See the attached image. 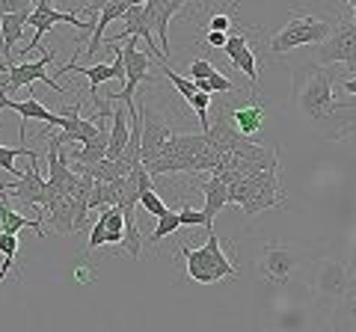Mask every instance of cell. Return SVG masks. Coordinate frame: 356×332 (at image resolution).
Here are the masks:
<instances>
[{
  "instance_id": "obj_1",
  "label": "cell",
  "mask_w": 356,
  "mask_h": 332,
  "mask_svg": "<svg viewBox=\"0 0 356 332\" xmlns=\"http://www.w3.org/2000/svg\"><path fill=\"white\" fill-rule=\"evenodd\" d=\"M297 107L309 125L330 140H344L356 131V98H336L332 72L327 65H312L297 90Z\"/></svg>"
},
{
  "instance_id": "obj_2",
  "label": "cell",
  "mask_w": 356,
  "mask_h": 332,
  "mask_svg": "<svg viewBox=\"0 0 356 332\" xmlns=\"http://www.w3.org/2000/svg\"><path fill=\"white\" fill-rule=\"evenodd\" d=\"M178 252L184 256L187 261V276L199 285H214V282H222V279H235L238 276V267L226 258V252L220 249V238L217 231H208V240L205 247L199 249H191V247H178Z\"/></svg>"
},
{
  "instance_id": "obj_3",
  "label": "cell",
  "mask_w": 356,
  "mask_h": 332,
  "mask_svg": "<svg viewBox=\"0 0 356 332\" xmlns=\"http://www.w3.org/2000/svg\"><path fill=\"white\" fill-rule=\"evenodd\" d=\"M332 24L327 18H318L312 13H291L288 24L270 39V53H288L303 45H321L324 39H330Z\"/></svg>"
},
{
  "instance_id": "obj_4",
  "label": "cell",
  "mask_w": 356,
  "mask_h": 332,
  "mask_svg": "<svg viewBox=\"0 0 356 332\" xmlns=\"http://www.w3.org/2000/svg\"><path fill=\"white\" fill-rule=\"evenodd\" d=\"M350 264L348 261H339V258H318L315 261V270H312V291H315V303L321 306H332L344 294V288L350 282Z\"/></svg>"
},
{
  "instance_id": "obj_5",
  "label": "cell",
  "mask_w": 356,
  "mask_h": 332,
  "mask_svg": "<svg viewBox=\"0 0 356 332\" xmlns=\"http://www.w3.org/2000/svg\"><path fill=\"white\" fill-rule=\"evenodd\" d=\"M57 60L54 57V51H48V53H42L39 60H24V63H13V65H6V86L0 90V98H9V95H15L18 90H24V86H30V83H36V81H42V83H48L54 92H60V95H65V92H72V90H65V86H60L57 81H51L48 77V65Z\"/></svg>"
},
{
  "instance_id": "obj_6",
  "label": "cell",
  "mask_w": 356,
  "mask_h": 332,
  "mask_svg": "<svg viewBox=\"0 0 356 332\" xmlns=\"http://www.w3.org/2000/svg\"><path fill=\"white\" fill-rule=\"evenodd\" d=\"M300 261H303V252L288 247V243H264L261 256H259V273L267 282L285 285V282H291Z\"/></svg>"
},
{
  "instance_id": "obj_7",
  "label": "cell",
  "mask_w": 356,
  "mask_h": 332,
  "mask_svg": "<svg viewBox=\"0 0 356 332\" xmlns=\"http://www.w3.org/2000/svg\"><path fill=\"white\" fill-rule=\"evenodd\" d=\"M140 119H143V140H140V154H143V166H152L161 158L163 146L175 137V128L170 119H163L152 104L140 107Z\"/></svg>"
},
{
  "instance_id": "obj_8",
  "label": "cell",
  "mask_w": 356,
  "mask_h": 332,
  "mask_svg": "<svg viewBox=\"0 0 356 332\" xmlns=\"http://www.w3.org/2000/svg\"><path fill=\"white\" fill-rule=\"evenodd\" d=\"M137 42H140V39H131L125 48H119V51H122V63H125V90H119V92H113V95H107V104H110V101H122V104H128V107H131V104H134V92H137V86H140L143 81H152V74H149V69H152V57L137 48Z\"/></svg>"
},
{
  "instance_id": "obj_9",
  "label": "cell",
  "mask_w": 356,
  "mask_h": 332,
  "mask_svg": "<svg viewBox=\"0 0 356 332\" xmlns=\"http://www.w3.org/2000/svg\"><path fill=\"white\" fill-rule=\"evenodd\" d=\"M318 65H330V63H344L348 72L356 77V21L341 24L339 30L330 33V39H324L318 45L315 53Z\"/></svg>"
},
{
  "instance_id": "obj_10",
  "label": "cell",
  "mask_w": 356,
  "mask_h": 332,
  "mask_svg": "<svg viewBox=\"0 0 356 332\" xmlns=\"http://www.w3.org/2000/svg\"><path fill=\"white\" fill-rule=\"evenodd\" d=\"M57 24H72V27L83 30V33H92L95 21H81L74 13H60V9H54V6H36L30 13V24H27V27H33V42H30V48H24V57H30V53L39 48L44 33L54 30Z\"/></svg>"
},
{
  "instance_id": "obj_11",
  "label": "cell",
  "mask_w": 356,
  "mask_h": 332,
  "mask_svg": "<svg viewBox=\"0 0 356 332\" xmlns=\"http://www.w3.org/2000/svg\"><path fill=\"white\" fill-rule=\"evenodd\" d=\"M116 51V60L113 63H104V65H77V63H65V65H60V72H65V74H83L86 81H89V95H92V101H95V107L102 110V107H107L102 98H98V86L102 83H107V81H122L125 77V63H122V51L119 48H113Z\"/></svg>"
},
{
  "instance_id": "obj_12",
  "label": "cell",
  "mask_w": 356,
  "mask_h": 332,
  "mask_svg": "<svg viewBox=\"0 0 356 332\" xmlns=\"http://www.w3.org/2000/svg\"><path fill=\"white\" fill-rule=\"evenodd\" d=\"M6 193L18 196L27 208L42 211L44 202H48V179L39 175V160H30V169L21 172V179L15 184H6Z\"/></svg>"
},
{
  "instance_id": "obj_13",
  "label": "cell",
  "mask_w": 356,
  "mask_h": 332,
  "mask_svg": "<svg viewBox=\"0 0 356 332\" xmlns=\"http://www.w3.org/2000/svg\"><path fill=\"white\" fill-rule=\"evenodd\" d=\"M3 110H13V113L21 116V140H24V128H27L30 119H36V122H42V125H44L42 137L48 134V128H63V116L51 113V110L44 107L42 101H36V95L24 98V101H15V98H0V113H3Z\"/></svg>"
},
{
  "instance_id": "obj_14",
  "label": "cell",
  "mask_w": 356,
  "mask_h": 332,
  "mask_svg": "<svg viewBox=\"0 0 356 332\" xmlns=\"http://www.w3.org/2000/svg\"><path fill=\"white\" fill-rule=\"evenodd\" d=\"M191 3V0H149L146 3V15H149V27L152 33H158V48L163 51V57L170 60V39H166V30H170V21L181 13V9Z\"/></svg>"
},
{
  "instance_id": "obj_15",
  "label": "cell",
  "mask_w": 356,
  "mask_h": 332,
  "mask_svg": "<svg viewBox=\"0 0 356 332\" xmlns=\"http://www.w3.org/2000/svg\"><path fill=\"white\" fill-rule=\"evenodd\" d=\"M330 326L336 332H356V276H350L344 294L330 306Z\"/></svg>"
},
{
  "instance_id": "obj_16",
  "label": "cell",
  "mask_w": 356,
  "mask_h": 332,
  "mask_svg": "<svg viewBox=\"0 0 356 332\" xmlns=\"http://www.w3.org/2000/svg\"><path fill=\"white\" fill-rule=\"evenodd\" d=\"M229 181L226 179H220V175L211 172V179L202 184V193L205 196V208H202V214H205V231H214V217L222 211V208L229 205Z\"/></svg>"
},
{
  "instance_id": "obj_17",
  "label": "cell",
  "mask_w": 356,
  "mask_h": 332,
  "mask_svg": "<svg viewBox=\"0 0 356 332\" xmlns=\"http://www.w3.org/2000/svg\"><path fill=\"white\" fill-rule=\"evenodd\" d=\"M280 205H285V190H282V184H280V175H270V179H267L241 208H243V214L255 217V214L270 211V208H280Z\"/></svg>"
},
{
  "instance_id": "obj_18",
  "label": "cell",
  "mask_w": 356,
  "mask_h": 332,
  "mask_svg": "<svg viewBox=\"0 0 356 332\" xmlns=\"http://www.w3.org/2000/svg\"><path fill=\"white\" fill-rule=\"evenodd\" d=\"M222 51H226V57L235 63L252 83L259 81V72H255V51L250 48V33H235V36H229Z\"/></svg>"
},
{
  "instance_id": "obj_19",
  "label": "cell",
  "mask_w": 356,
  "mask_h": 332,
  "mask_svg": "<svg viewBox=\"0 0 356 332\" xmlns=\"http://www.w3.org/2000/svg\"><path fill=\"white\" fill-rule=\"evenodd\" d=\"M21 229H36V235L44 238L42 219H30L24 214H18L6 199V181H0V231H3V235H18Z\"/></svg>"
},
{
  "instance_id": "obj_20",
  "label": "cell",
  "mask_w": 356,
  "mask_h": 332,
  "mask_svg": "<svg viewBox=\"0 0 356 332\" xmlns=\"http://www.w3.org/2000/svg\"><path fill=\"white\" fill-rule=\"evenodd\" d=\"M229 122L235 125L238 134H243V137L250 140V137H255L264 128V113H261V107L255 104V101H243L241 107H235L229 113Z\"/></svg>"
},
{
  "instance_id": "obj_21",
  "label": "cell",
  "mask_w": 356,
  "mask_h": 332,
  "mask_svg": "<svg viewBox=\"0 0 356 332\" xmlns=\"http://www.w3.org/2000/svg\"><path fill=\"white\" fill-rule=\"evenodd\" d=\"M30 24V13H15V15H0V33H3V63L13 65V48L24 36V27Z\"/></svg>"
},
{
  "instance_id": "obj_22",
  "label": "cell",
  "mask_w": 356,
  "mask_h": 332,
  "mask_svg": "<svg viewBox=\"0 0 356 332\" xmlns=\"http://www.w3.org/2000/svg\"><path fill=\"white\" fill-rule=\"evenodd\" d=\"M131 140L128 131V107L113 110V122H110V137H107V160H119Z\"/></svg>"
},
{
  "instance_id": "obj_23",
  "label": "cell",
  "mask_w": 356,
  "mask_h": 332,
  "mask_svg": "<svg viewBox=\"0 0 356 332\" xmlns=\"http://www.w3.org/2000/svg\"><path fill=\"white\" fill-rule=\"evenodd\" d=\"M122 214H125V240H122V247H125V252H128L131 261H134V258H140V249H143L137 214H134V208H122Z\"/></svg>"
},
{
  "instance_id": "obj_24",
  "label": "cell",
  "mask_w": 356,
  "mask_h": 332,
  "mask_svg": "<svg viewBox=\"0 0 356 332\" xmlns=\"http://www.w3.org/2000/svg\"><path fill=\"white\" fill-rule=\"evenodd\" d=\"M21 154H24L27 160H39V154L33 151V149H27V146H18V149L0 146V169H3V172H13V175H18V179H21V172L15 169V158H21Z\"/></svg>"
},
{
  "instance_id": "obj_25",
  "label": "cell",
  "mask_w": 356,
  "mask_h": 332,
  "mask_svg": "<svg viewBox=\"0 0 356 332\" xmlns=\"http://www.w3.org/2000/svg\"><path fill=\"white\" fill-rule=\"evenodd\" d=\"M161 72H163V77H166V81H170V83L175 86V90L184 95V101L191 104L193 98H196V92H199V90H196V83L191 81V77H181L178 72H172V65H161Z\"/></svg>"
},
{
  "instance_id": "obj_26",
  "label": "cell",
  "mask_w": 356,
  "mask_h": 332,
  "mask_svg": "<svg viewBox=\"0 0 356 332\" xmlns=\"http://www.w3.org/2000/svg\"><path fill=\"white\" fill-rule=\"evenodd\" d=\"M178 229H181V223H178V214L166 211L163 217H158V219H154V231H152V247H158V243H161L163 238L175 235Z\"/></svg>"
},
{
  "instance_id": "obj_27",
  "label": "cell",
  "mask_w": 356,
  "mask_h": 332,
  "mask_svg": "<svg viewBox=\"0 0 356 332\" xmlns=\"http://www.w3.org/2000/svg\"><path fill=\"white\" fill-rule=\"evenodd\" d=\"M140 205L146 208V211H149V214H152L154 219H158V217H163L166 211H170V208H166V202H163V199H161L158 193H154V190L143 193V196H140Z\"/></svg>"
},
{
  "instance_id": "obj_28",
  "label": "cell",
  "mask_w": 356,
  "mask_h": 332,
  "mask_svg": "<svg viewBox=\"0 0 356 332\" xmlns=\"http://www.w3.org/2000/svg\"><path fill=\"white\" fill-rule=\"evenodd\" d=\"M98 247H107V226H104V219H102V217L95 219L92 235H89V240H86V256H89V252H95Z\"/></svg>"
},
{
  "instance_id": "obj_29",
  "label": "cell",
  "mask_w": 356,
  "mask_h": 332,
  "mask_svg": "<svg viewBox=\"0 0 356 332\" xmlns=\"http://www.w3.org/2000/svg\"><path fill=\"white\" fill-rule=\"evenodd\" d=\"M217 92H238V86L229 81L226 74H220V72H214L208 77V95H217Z\"/></svg>"
},
{
  "instance_id": "obj_30",
  "label": "cell",
  "mask_w": 356,
  "mask_h": 332,
  "mask_svg": "<svg viewBox=\"0 0 356 332\" xmlns=\"http://www.w3.org/2000/svg\"><path fill=\"white\" fill-rule=\"evenodd\" d=\"M33 13V0H0V15Z\"/></svg>"
},
{
  "instance_id": "obj_31",
  "label": "cell",
  "mask_w": 356,
  "mask_h": 332,
  "mask_svg": "<svg viewBox=\"0 0 356 332\" xmlns=\"http://www.w3.org/2000/svg\"><path fill=\"white\" fill-rule=\"evenodd\" d=\"M217 69L214 65H211L208 60H193L191 63V81H208L211 74H214Z\"/></svg>"
},
{
  "instance_id": "obj_32",
  "label": "cell",
  "mask_w": 356,
  "mask_h": 332,
  "mask_svg": "<svg viewBox=\"0 0 356 332\" xmlns=\"http://www.w3.org/2000/svg\"><path fill=\"white\" fill-rule=\"evenodd\" d=\"M18 249H21L18 235H0V252H3V258H15Z\"/></svg>"
},
{
  "instance_id": "obj_33",
  "label": "cell",
  "mask_w": 356,
  "mask_h": 332,
  "mask_svg": "<svg viewBox=\"0 0 356 332\" xmlns=\"http://www.w3.org/2000/svg\"><path fill=\"white\" fill-rule=\"evenodd\" d=\"M178 223H181V226H205V214L202 211H193L191 205H184L181 214H178Z\"/></svg>"
},
{
  "instance_id": "obj_34",
  "label": "cell",
  "mask_w": 356,
  "mask_h": 332,
  "mask_svg": "<svg viewBox=\"0 0 356 332\" xmlns=\"http://www.w3.org/2000/svg\"><path fill=\"white\" fill-rule=\"evenodd\" d=\"M232 27V15L229 13H220V15H214L208 21V30H214V33H226Z\"/></svg>"
},
{
  "instance_id": "obj_35",
  "label": "cell",
  "mask_w": 356,
  "mask_h": 332,
  "mask_svg": "<svg viewBox=\"0 0 356 332\" xmlns=\"http://www.w3.org/2000/svg\"><path fill=\"white\" fill-rule=\"evenodd\" d=\"M226 39H229L226 33H214V30H208V33H205V42H208L211 48H222V45H226Z\"/></svg>"
},
{
  "instance_id": "obj_36",
  "label": "cell",
  "mask_w": 356,
  "mask_h": 332,
  "mask_svg": "<svg viewBox=\"0 0 356 332\" xmlns=\"http://www.w3.org/2000/svg\"><path fill=\"white\" fill-rule=\"evenodd\" d=\"M341 92L356 95V77H348V81H341Z\"/></svg>"
},
{
  "instance_id": "obj_37",
  "label": "cell",
  "mask_w": 356,
  "mask_h": 332,
  "mask_svg": "<svg viewBox=\"0 0 356 332\" xmlns=\"http://www.w3.org/2000/svg\"><path fill=\"white\" fill-rule=\"evenodd\" d=\"M3 72H6V63H0V90L6 86V81H3Z\"/></svg>"
},
{
  "instance_id": "obj_38",
  "label": "cell",
  "mask_w": 356,
  "mask_h": 332,
  "mask_svg": "<svg viewBox=\"0 0 356 332\" xmlns=\"http://www.w3.org/2000/svg\"><path fill=\"white\" fill-rule=\"evenodd\" d=\"M344 3H348V6H353V9H356V0H344ZM353 21H356V18H353Z\"/></svg>"
}]
</instances>
